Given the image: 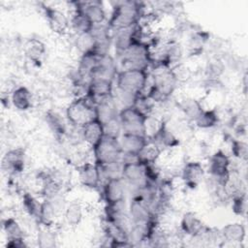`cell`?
Here are the masks:
<instances>
[{
  "instance_id": "6da1fadb",
  "label": "cell",
  "mask_w": 248,
  "mask_h": 248,
  "mask_svg": "<svg viewBox=\"0 0 248 248\" xmlns=\"http://www.w3.org/2000/svg\"><path fill=\"white\" fill-rule=\"evenodd\" d=\"M141 10L139 2H120L113 8L108 26L114 31L134 26L140 22L141 16H143Z\"/></svg>"
},
{
  "instance_id": "7a4b0ae2",
  "label": "cell",
  "mask_w": 248,
  "mask_h": 248,
  "mask_svg": "<svg viewBox=\"0 0 248 248\" xmlns=\"http://www.w3.org/2000/svg\"><path fill=\"white\" fill-rule=\"evenodd\" d=\"M66 117L72 125L81 128L88 122L97 119L96 105L87 95L79 96L67 107Z\"/></svg>"
},
{
  "instance_id": "3957f363",
  "label": "cell",
  "mask_w": 248,
  "mask_h": 248,
  "mask_svg": "<svg viewBox=\"0 0 248 248\" xmlns=\"http://www.w3.org/2000/svg\"><path fill=\"white\" fill-rule=\"evenodd\" d=\"M148 79L144 69H122L116 75V89L133 95H140L146 87Z\"/></svg>"
},
{
  "instance_id": "277c9868",
  "label": "cell",
  "mask_w": 248,
  "mask_h": 248,
  "mask_svg": "<svg viewBox=\"0 0 248 248\" xmlns=\"http://www.w3.org/2000/svg\"><path fill=\"white\" fill-rule=\"evenodd\" d=\"M92 148L95 163L98 165L122 161L123 151L117 137L105 134Z\"/></svg>"
},
{
  "instance_id": "5b68a950",
  "label": "cell",
  "mask_w": 248,
  "mask_h": 248,
  "mask_svg": "<svg viewBox=\"0 0 248 248\" xmlns=\"http://www.w3.org/2000/svg\"><path fill=\"white\" fill-rule=\"evenodd\" d=\"M124 69H144L152 62V54L146 42L136 41L123 53L119 55Z\"/></svg>"
},
{
  "instance_id": "8992f818",
  "label": "cell",
  "mask_w": 248,
  "mask_h": 248,
  "mask_svg": "<svg viewBox=\"0 0 248 248\" xmlns=\"http://www.w3.org/2000/svg\"><path fill=\"white\" fill-rule=\"evenodd\" d=\"M118 119L122 133H131L146 137V122L148 115L140 111L135 106L122 108L119 110Z\"/></svg>"
},
{
  "instance_id": "52a82bcc",
  "label": "cell",
  "mask_w": 248,
  "mask_h": 248,
  "mask_svg": "<svg viewBox=\"0 0 248 248\" xmlns=\"http://www.w3.org/2000/svg\"><path fill=\"white\" fill-rule=\"evenodd\" d=\"M230 166V158L222 150H217L210 156L208 161V172L217 185L222 187L226 186L231 177Z\"/></svg>"
},
{
  "instance_id": "ba28073f",
  "label": "cell",
  "mask_w": 248,
  "mask_h": 248,
  "mask_svg": "<svg viewBox=\"0 0 248 248\" xmlns=\"http://www.w3.org/2000/svg\"><path fill=\"white\" fill-rule=\"evenodd\" d=\"M138 33L139 23L128 28H123L114 31V34L111 37V42L118 55H120L126 49H128L130 46L133 45L136 41H139Z\"/></svg>"
},
{
  "instance_id": "9c48e42d",
  "label": "cell",
  "mask_w": 248,
  "mask_h": 248,
  "mask_svg": "<svg viewBox=\"0 0 248 248\" xmlns=\"http://www.w3.org/2000/svg\"><path fill=\"white\" fill-rule=\"evenodd\" d=\"M113 80L106 78H90L87 84L86 95L95 103L112 96Z\"/></svg>"
},
{
  "instance_id": "30bf717a",
  "label": "cell",
  "mask_w": 248,
  "mask_h": 248,
  "mask_svg": "<svg viewBox=\"0 0 248 248\" xmlns=\"http://www.w3.org/2000/svg\"><path fill=\"white\" fill-rule=\"evenodd\" d=\"M43 10L50 29L57 34L66 33L70 22L66 15L57 8L43 5Z\"/></svg>"
},
{
  "instance_id": "8fae6325",
  "label": "cell",
  "mask_w": 248,
  "mask_h": 248,
  "mask_svg": "<svg viewBox=\"0 0 248 248\" xmlns=\"http://www.w3.org/2000/svg\"><path fill=\"white\" fill-rule=\"evenodd\" d=\"M96 113L97 119L104 126L118 119L119 110L117 109V104L114 101L113 95L96 103Z\"/></svg>"
},
{
  "instance_id": "7c38bea8",
  "label": "cell",
  "mask_w": 248,
  "mask_h": 248,
  "mask_svg": "<svg viewBox=\"0 0 248 248\" xmlns=\"http://www.w3.org/2000/svg\"><path fill=\"white\" fill-rule=\"evenodd\" d=\"M117 65L114 59L109 55L100 57L98 63L89 75L90 78H106L113 80L117 75Z\"/></svg>"
},
{
  "instance_id": "4fadbf2b",
  "label": "cell",
  "mask_w": 248,
  "mask_h": 248,
  "mask_svg": "<svg viewBox=\"0 0 248 248\" xmlns=\"http://www.w3.org/2000/svg\"><path fill=\"white\" fill-rule=\"evenodd\" d=\"M204 169L200 162L190 161L184 165L182 169L181 178L187 187L195 189L202 181V179L204 178Z\"/></svg>"
},
{
  "instance_id": "5bb4252c",
  "label": "cell",
  "mask_w": 248,
  "mask_h": 248,
  "mask_svg": "<svg viewBox=\"0 0 248 248\" xmlns=\"http://www.w3.org/2000/svg\"><path fill=\"white\" fill-rule=\"evenodd\" d=\"M107 204H115L125 201V181L123 178L107 180L103 189Z\"/></svg>"
},
{
  "instance_id": "9a60e30c",
  "label": "cell",
  "mask_w": 248,
  "mask_h": 248,
  "mask_svg": "<svg viewBox=\"0 0 248 248\" xmlns=\"http://www.w3.org/2000/svg\"><path fill=\"white\" fill-rule=\"evenodd\" d=\"M128 214L132 224H144L154 219V213L151 208L144 202L137 198H132Z\"/></svg>"
},
{
  "instance_id": "2e32d148",
  "label": "cell",
  "mask_w": 248,
  "mask_h": 248,
  "mask_svg": "<svg viewBox=\"0 0 248 248\" xmlns=\"http://www.w3.org/2000/svg\"><path fill=\"white\" fill-rule=\"evenodd\" d=\"M24 150L22 148L11 149L6 152L2 160V168L10 174H18L24 170Z\"/></svg>"
},
{
  "instance_id": "e0dca14e",
  "label": "cell",
  "mask_w": 248,
  "mask_h": 248,
  "mask_svg": "<svg viewBox=\"0 0 248 248\" xmlns=\"http://www.w3.org/2000/svg\"><path fill=\"white\" fill-rule=\"evenodd\" d=\"M118 139L125 155H138L148 140L145 136L131 133H122Z\"/></svg>"
},
{
  "instance_id": "ac0fdd59",
  "label": "cell",
  "mask_w": 248,
  "mask_h": 248,
  "mask_svg": "<svg viewBox=\"0 0 248 248\" xmlns=\"http://www.w3.org/2000/svg\"><path fill=\"white\" fill-rule=\"evenodd\" d=\"M78 178L80 183L89 189L98 188L102 179L99 167L96 163H84L78 169Z\"/></svg>"
},
{
  "instance_id": "d6986e66",
  "label": "cell",
  "mask_w": 248,
  "mask_h": 248,
  "mask_svg": "<svg viewBox=\"0 0 248 248\" xmlns=\"http://www.w3.org/2000/svg\"><path fill=\"white\" fill-rule=\"evenodd\" d=\"M76 7L80 9L94 25L103 24L106 19V11L101 2H75Z\"/></svg>"
},
{
  "instance_id": "ffe728a7",
  "label": "cell",
  "mask_w": 248,
  "mask_h": 248,
  "mask_svg": "<svg viewBox=\"0 0 248 248\" xmlns=\"http://www.w3.org/2000/svg\"><path fill=\"white\" fill-rule=\"evenodd\" d=\"M151 140L158 144L161 148H171L179 144L178 139L169 129L165 122H161L157 130L152 134Z\"/></svg>"
},
{
  "instance_id": "44dd1931",
  "label": "cell",
  "mask_w": 248,
  "mask_h": 248,
  "mask_svg": "<svg viewBox=\"0 0 248 248\" xmlns=\"http://www.w3.org/2000/svg\"><path fill=\"white\" fill-rule=\"evenodd\" d=\"M105 135L104 125L98 120L94 119L83 127H81V137L82 140L93 147Z\"/></svg>"
},
{
  "instance_id": "7402d4cb",
  "label": "cell",
  "mask_w": 248,
  "mask_h": 248,
  "mask_svg": "<svg viewBox=\"0 0 248 248\" xmlns=\"http://www.w3.org/2000/svg\"><path fill=\"white\" fill-rule=\"evenodd\" d=\"M181 231L193 237L199 236L204 230L202 220L194 212H186L183 214L180 222Z\"/></svg>"
},
{
  "instance_id": "603a6c76",
  "label": "cell",
  "mask_w": 248,
  "mask_h": 248,
  "mask_svg": "<svg viewBox=\"0 0 248 248\" xmlns=\"http://www.w3.org/2000/svg\"><path fill=\"white\" fill-rule=\"evenodd\" d=\"M221 238L232 243H240L246 235L245 227L241 223H230L220 231Z\"/></svg>"
},
{
  "instance_id": "cb8c5ba5",
  "label": "cell",
  "mask_w": 248,
  "mask_h": 248,
  "mask_svg": "<svg viewBox=\"0 0 248 248\" xmlns=\"http://www.w3.org/2000/svg\"><path fill=\"white\" fill-rule=\"evenodd\" d=\"M11 102L17 110L25 111L29 109L32 105V95L30 90L25 86L16 87L12 92Z\"/></svg>"
},
{
  "instance_id": "d4e9b609",
  "label": "cell",
  "mask_w": 248,
  "mask_h": 248,
  "mask_svg": "<svg viewBox=\"0 0 248 248\" xmlns=\"http://www.w3.org/2000/svg\"><path fill=\"white\" fill-rule=\"evenodd\" d=\"M70 25L73 30L77 33V35L90 32L94 26L91 20L86 16V15L80 10L76 8L75 12L71 17Z\"/></svg>"
},
{
  "instance_id": "484cf974",
  "label": "cell",
  "mask_w": 248,
  "mask_h": 248,
  "mask_svg": "<svg viewBox=\"0 0 248 248\" xmlns=\"http://www.w3.org/2000/svg\"><path fill=\"white\" fill-rule=\"evenodd\" d=\"M161 152H162V148L150 140H147L146 144L139 152L138 160L141 163L152 165L157 161Z\"/></svg>"
},
{
  "instance_id": "4316f807",
  "label": "cell",
  "mask_w": 248,
  "mask_h": 248,
  "mask_svg": "<svg viewBox=\"0 0 248 248\" xmlns=\"http://www.w3.org/2000/svg\"><path fill=\"white\" fill-rule=\"evenodd\" d=\"M98 167H99V170H100L101 177L105 178L106 181L109 180V179L122 178V173H123V163H122V161L98 165Z\"/></svg>"
},
{
  "instance_id": "83f0119b",
  "label": "cell",
  "mask_w": 248,
  "mask_h": 248,
  "mask_svg": "<svg viewBox=\"0 0 248 248\" xmlns=\"http://www.w3.org/2000/svg\"><path fill=\"white\" fill-rule=\"evenodd\" d=\"M55 213V206L51 200L46 199L44 202H42L38 222L43 225V227H50L54 222Z\"/></svg>"
},
{
  "instance_id": "f1b7e54d",
  "label": "cell",
  "mask_w": 248,
  "mask_h": 248,
  "mask_svg": "<svg viewBox=\"0 0 248 248\" xmlns=\"http://www.w3.org/2000/svg\"><path fill=\"white\" fill-rule=\"evenodd\" d=\"M46 121L50 130L57 137H62L66 133V124L64 122V119L58 112L51 109L48 110L46 113Z\"/></svg>"
},
{
  "instance_id": "f546056e",
  "label": "cell",
  "mask_w": 248,
  "mask_h": 248,
  "mask_svg": "<svg viewBox=\"0 0 248 248\" xmlns=\"http://www.w3.org/2000/svg\"><path fill=\"white\" fill-rule=\"evenodd\" d=\"M2 226L3 231L7 236V240L24 238V231L16 219L12 217L6 218L3 221Z\"/></svg>"
},
{
  "instance_id": "4dcf8cb0",
  "label": "cell",
  "mask_w": 248,
  "mask_h": 248,
  "mask_svg": "<svg viewBox=\"0 0 248 248\" xmlns=\"http://www.w3.org/2000/svg\"><path fill=\"white\" fill-rule=\"evenodd\" d=\"M83 218V209L79 202H73L65 209V219L69 226L77 227Z\"/></svg>"
},
{
  "instance_id": "1f68e13d",
  "label": "cell",
  "mask_w": 248,
  "mask_h": 248,
  "mask_svg": "<svg viewBox=\"0 0 248 248\" xmlns=\"http://www.w3.org/2000/svg\"><path fill=\"white\" fill-rule=\"evenodd\" d=\"M194 121L199 128L208 129L218 123L219 117L215 109H202Z\"/></svg>"
},
{
  "instance_id": "d6a6232c",
  "label": "cell",
  "mask_w": 248,
  "mask_h": 248,
  "mask_svg": "<svg viewBox=\"0 0 248 248\" xmlns=\"http://www.w3.org/2000/svg\"><path fill=\"white\" fill-rule=\"evenodd\" d=\"M22 204L24 210L30 217L36 220L39 219L42 202H40L33 195L30 193H24L22 196Z\"/></svg>"
},
{
  "instance_id": "836d02e7",
  "label": "cell",
  "mask_w": 248,
  "mask_h": 248,
  "mask_svg": "<svg viewBox=\"0 0 248 248\" xmlns=\"http://www.w3.org/2000/svg\"><path fill=\"white\" fill-rule=\"evenodd\" d=\"M25 52H26V55L31 60L40 61V58L46 52V47L41 41L37 39H31V40H28L25 45Z\"/></svg>"
},
{
  "instance_id": "e575fe53",
  "label": "cell",
  "mask_w": 248,
  "mask_h": 248,
  "mask_svg": "<svg viewBox=\"0 0 248 248\" xmlns=\"http://www.w3.org/2000/svg\"><path fill=\"white\" fill-rule=\"evenodd\" d=\"M95 38L91 31L79 34L76 39V46L81 54L92 52L95 47Z\"/></svg>"
},
{
  "instance_id": "d590c367",
  "label": "cell",
  "mask_w": 248,
  "mask_h": 248,
  "mask_svg": "<svg viewBox=\"0 0 248 248\" xmlns=\"http://www.w3.org/2000/svg\"><path fill=\"white\" fill-rule=\"evenodd\" d=\"M180 108L185 115L192 120H195L200 112L203 109L201 103L193 98H187L183 100L180 104Z\"/></svg>"
},
{
  "instance_id": "8d00e7d4",
  "label": "cell",
  "mask_w": 248,
  "mask_h": 248,
  "mask_svg": "<svg viewBox=\"0 0 248 248\" xmlns=\"http://www.w3.org/2000/svg\"><path fill=\"white\" fill-rule=\"evenodd\" d=\"M56 234L49 230V227H44L37 235V243L41 248H52L56 246Z\"/></svg>"
},
{
  "instance_id": "74e56055",
  "label": "cell",
  "mask_w": 248,
  "mask_h": 248,
  "mask_svg": "<svg viewBox=\"0 0 248 248\" xmlns=\"http://www.w3.org/2000/svg\"><path fill=\"white\" fill-rule=\"evenodd\" d=\"M59 191H60V185L58 184L57 181H55L51 177L46 178L42 192L46 199L52 200L58 195Z\"/></svg>"
},
{
  "instance_id": "f35d334b",
  "label": "cell",
  "mask_w": 248,
  "mask_h": 248,
  "mask_svg": "<svg viewBox=\"0 0 248 248\" xmlns=\"http://www.w3.org/2000/svg\"><path fill=\"white\" fill-rule=\"evenodd\" d=\"M232 210L236 215L244 216L247 210V199L245 193L237 194L232 197Z\"/></svg>"
},
{
  "instance_id": "ab89813d",
  "label": "cell",
  "mask_w": 248,
  "mask_h": 248,
  "mask_svg": "<svg viewBox=\"0 0 248 248\" xmlns=\"http://www.w3.org/2000/svg\"><path fill=\"white\" fill-rule=\"evenodd\" d=\"M232 153L235 158L246 161L248 155V146L246 142L239 140H232Z\"/></svg>"
},
{
  "instance_id": "60d3db41",
  "label": "cell",
  "mask_w": 248,
  "mask_h": 248,
  "mask_svg": "<svg viewBox=\"0 0 248 248\" xmlns=\"http://www.w3.org/2000/svg\"><path fill=\"white\" fill-rule=\"evenodd\" d=\"M206 72L208 73L210 78H217L222 74L223 67L219 62L215 61V62H212L208 65V67L206 69Z\"/></svg>"
},
{
  "instance_id": "b9f144b4",
  "label": "cell",
  "mask_w": 248,
  "mask_h": 248,
  "mask_svg": "<svg viewBox=\"0 0 248 248\" xmlns=\"http://www.w3.org/2000/svg\"><path fill=\"white\" fill-rule=\"evenodd\" d=\"M6 247H10V248H24L27 247V244L25 242L24 238L21 239H12V240H8Z\"/></svg>"
}]
</instances>
